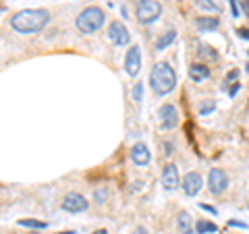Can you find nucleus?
<instances>
[{"label": "nucleus", "mask_w": 249, "mask_h": 234, "mask_svg": "<svg viewBox=\"0 0 249 234\" xmlns=\"http://www.w3.org/2000/svg\"><path fill=\"white\" fill-rule=\"evenodd\" d=\"M164 150H166L164 153H166V155H170V153H173V143L166 141V143H164Z\"/></svg>", "instance_id": "7c9ffc66"}, {"label": "nucleus", "mask_w": 249, "mask_h": 234, "mask_svg": "<svg viewBox=\"0 0 249 234\" xmlns=\"http://www.w3.org/2000/svg\"><path fill=\"white\" fill-rule=\"evenodd\" d=\"M177 40V31L175 29H168V31H164L158 40H156V50L158 52H162V50H166L170 44H173Z\"/></svg>", "instance_id": "dca6fc26"}, {"label": "nucleus", "mask_w": 249, "mask_h": 234, "mask_svg": "<svg viewBox=\"0 0 249 234\" xmlns=\"http://www.w3.org/2000/svg\"><path fill=\"white\" fill-rule=\"evenodd\" d=\"M229 4H231V13H232V17H239V4H237V0H229Z\"/></svg>", "instance_id": "393cba45"}, {"label": "nucleus", "mask_w": 249, "mask_h": 234, "mask_svg": "<svg viewBox=\"0 0 249 234\" xmlns=\"http://www.w3.org/2000/svg\"><path fill=\"white\" fill-rule=\"evenodd\" d=\"M89 207V201L83 197L81 193H69L60 203V209H65L69 214H81Z\"/></svg>", "instance_id": "423d86ee"}, {"label": "nucleus", "mask_w": 249, "mask_h": 234, "mask_svg": "<svg viewBox=\"0 0 249 234\" xmlns=\"http://www.w3.org/2000/svg\"><path fill=\"white\" fill-rule=\"evenodd\" d=\"M150 85L156 96H168L177 87V73L168 62H156L150 73Z\"/></svg>", "instance_id": "f03ea898"}, {"label": "nucleus", "mask_w": 249, "mask_h": 234, "mask_svg": "<svg viewBox=\"0 0 249 234\" xmlns=\"http://www.w3.org/2000/svg\"><path fill=\"white\" fill-rule=\"evenodd\" d=\"M162 184L166 191H173L177 186H181V176H178V166L177 164H166L162 170Z\"/></svg>", "instance_id": "9b49d317"}, {"label": "nucleus", "mask_w": 249, "mask_h": 234, "mask_svg": "<svg viewBox=\"0 0 249 234\" xmlns=\"http://www.w3.org/2000/svg\"><path fill=\"white\" fill-rule=\"evenodd\" d=\"M231 85H232V87L229 89V96H231V98H235V96H237V91L241 89V83H231Z\"/></svg>", "instance_id": "cd10ccee"}, {"label": "nucleus", "mask_w": 249, "mask_h": 234, "mask_svg": "<svg viewBox=\"0 0 249 234\" xmlns=\"http://www.w3.org/2000/svg\"><path fill=\"white\" fill-rule=\"evenodd\" d=\"M133 234H147V230L143 228V226H137V228L133 230Z\"/></svg>", "instance_id": "2f4dec72"}, {"label": "nucleus", "mask_w": 249, "mask_h": 234, "mask_svg": "<svg viewBox=\"0 0 249 234\" xmlns=\"http://www.w3.org/2000/svg\"><path fill=\"white\" fill-rule=\"evenodd\" d=\"M229 189V176L222 168H212L208 172V191L212 195H222Z\"/></svg>", "instance_id": "39448f33"}, {"label": "nucleus", "mask_w": 249, "mask_h": 234, "mask_svg": "<svg viewBox=\"0 0 249 234\" xmlns=\"http://www.w3.org/2000/svg\"><path fill=\"white\" fill-rule=\"evenodd\" d=\"M124 71L129 77H137L142 71V50H139V46H131L129 52L124 54Z\"/></svg>", "instance_id": "9d476101"}, {"label": "nucleus", "mask_w": 249, "mask_h": 234, "mask_svg": "<svg viewBox=\"0 0 249 234\" xmlns=\"http://www.w3.org/2000/svg\"><path fill=\"white\" fill-rule=\"evenodd\" d=\"M214 110H216V102L214 100H206V102H201V106H199V116H208Z\"/></svg>", "instance_id": "412c9836"}, {"label": "nucleus", "mask_w": 249, "mask_h": 234, "mask_svg": "<svg viewBox=\"0 0 249 234\" xmlns=\"http://www.w3.org/2000/svg\"><path fill=\"white\" fill-rule=\"evenodd\" d=\"M162 15V4L158 0H139L135 6V17L142 25H152Z\"/></svg>", "instance_id": "20e7f679"}, {"label": "nucleus", "mask_w": 249, "mask_h": 234, "mask_svg": "<svg viewBox=\"0 0 249 234\" xmlns=\"http://www.w3.org/2000/svg\"><path fill=\"white\" fill-rule=\"evenodd\" d=\"M196 27L197 31H201V33H208V31H216L218 27H220V19H216V17H199L196 19Z\"/></svg>", "instance_id": "2eb2a0df"}, {"label": "nucleus", "mask_w": 249, "mask_h": 234, "mask_svg": "<svg viewBox=\"0 0 249 234\" xmlns=\"http://www.w3.org/2000/svg\"><path fill=\"white\" fill-rule=\"evenodd\" d=\"M199 209H204V212H208V214H212V216H216L218 212L212 207V205H206V203H199Z\"/></svg>", "instance_id": "c85d7f7f"}, {"label": "nucleus", "mask_w": 249, "mask_h": 234, "mask_svg": "<svg viewBox=\"0 0 249 234\" xmlns=\"http://www.w3.org/2000/svg\"><path fill=\"white\" fill-rule=\"evenodd\" d=\"M199 56H201V58H208V60H218L216 50L212 48V46H206V44L199 46Z\"/></svg>", "instance_id": "aec40b11"}, {"label": "nucleus", "mask_w": 249, "mask_h": 234, "mask_svg": "<svg viewBox=\"0 0 249 234\" xmlns=\"http://www.w3.org/2000/svg\"><path fill=\"white\" fill-rule=\"evenodd\" d=\"M91 234H108V232H106V230H93Z\"/></svg>", "instance_id": "473e14b6"}, {"label": "nucleus", "mask_w": 249, "mask_h": 234, "mask_svg": "<svg viewBox=\"0 0 249 234\" xmlns=\"http://www.w3.org/2000/svg\"><path fill=\"white\" fill-rule=\"evenodd\" d=\"M189 79L196 81V83H201V81L210 79V68H208V65H199V62L191 65L189 67Z\"/></svg>", "instance_id": "4468645a"}, {"label": "nucleus", "mask_w": 249, "mask_h": 234, "mask_svg": "<svg viewBox=\"0 0 249 234\" xmlns=\"http://www.w3.org/2000/svg\"><path fill=\"white\" fill-rule=\"evenodd\" d=\"M237 33H239L241 40H249V29H247V27H239Z\"/></svg>", "instance_id": "a878e982"}, {"label": "nucleus", "mask_w": 249, "mask_h": 234, "mask_svg": "<svg viewBox=\"0 0 249 234\" xmlns=\"http://www.w3.org/2000/svg\"><path fill=\"white\" fill-rule=\"evenodd\" d=\"M196 6L206 13H220L222 11V0H196Z\"/></svg>", "instance_id": "f3484780"}, {"label": "nucleus", "mask_w": 249, "mask_h": 234, "mask_svg": "<svg viewBox=\"0 0 249 234\" xmlns=\"http://www.w3.org/2000/svg\"><path fill=\"white\" fill-rule=\"evenodd\" d=\"M229 224L232 226V228H241V230H245V228H247V224H245V222H237V220H231Z\"/></svg>", "instance_id": "c756f323"}, {"label": "nucleus", "mask_w": 249, "mask_h": 234, "mask_svg": "<svg viewBox=\"0 0 249 234\" xmlns=\"http://www.w3.org/2000/svg\"><path fill=\"white\" fill-rule=\"evenodd\" d=\"M158 122H160V129L170 131L178 124V112L173 104H162L158 108Z\"/></svg>", "instance_id": "0eeeda50"}, {"label": "nucleus", "mask_w": 249, "mask_h": 234, "mask_svg": "<svg viewBox=\"0 0 249 234\" xmlns=\"http://www.w3.org/2000/svg\"><path fill=\"white\" fill-rule=\"evenodd\" d=\"M108 40H110L114 46H127V44L131 42L129 29L124 27V23L112 21L110 25H108Z\"/></svg>", "instance_id": "6e6552de"}, {"label": "nucleus", "mask_w": 249, "mask_h": 234, "mask_svg": "<svg viewBox=\"0 0 249 234\" xmlns=\"http://www.w3.org/2000/svg\"><path fill=\"white\" fill-rule=\"evenodd\" d=\"M60 234H77V232H73V230H67V232H60Z\"/></svg>", "instance_id": "72a5a7b5"}, {"label": "nucleus", "mask_w": 249, "mask_h": 234, "mask_svg": "<svg viewBox=\"0 0 249 234\" xmlns=\"http://www.w3.org/2000/svg\"><path fill=\"white\" fill-rule=\"evenodd\" d=\"M131 160H133L135 166L139 168H145L147 164L152 162V153H150V147L145 143H135L131 147Z\"/></svg>", "instance_id": "f8f14e48"}, {"label": "nucleus", "mask_w": 249, "mask_h": 234, "mask_svg": "<svg viewBox=\"0 0 249 234\" xmlns=\"http://www.w3.org/2000/svg\"><path fill=\"white\" fill-rule=\"evenodd\" d=\"M237 4H239L241 13H243L245 17H249V0H237Z\"/></svg>", "instance_id": "b1692460"}, {"label": "nucleus", "mask_w": 249, "mask_h": 234, "mask_svg": "<svg viewBox=\"0 0 249 234\" xmlns=\"http://www.w3.org/2000/svg\"><path fill=\"white\" fill-rule=\"evenodd\" d=\"M237 75H239V71H231V73L227 75V79H224V85H222V87H227V85H229V81L237 79Z\"/></svg>", "instance_id": "bb28decb"}, {"label": "nucleus", "mask_w": 249, "mask_h": 234, "mask_svg": "<svg viewBox=\"0 0 249 234\" xmlns=\"http://www.w3.org/2000/svg\"><path fill=\"white\" fill-rule=\"evenodd\" d=\"M181 186H183V193L187 197H196V195L201 191V186H204V178H201L199 172H187L183 178H181Z\"/></svg>", "instance_id": "1a4fd4ad"}, {"label": "nucleus", "mask_w": 249, "mask_h": 234, "mask_svg": "<svg viewBox=\"0 0 249 234\" xmlns=\"http://www.w3.org/2000/svg\"><path fill=\"white\" fill-rule=\"evenodd\" d=\"M177 230H178V234H196V226H193L191 216L187 212H178V216H177Z\"/></svg>", "instance_id": "ddd939ff"}, {"label": "nucleus", "mask_w": 249, "mask_h": 234, "mask_svg": "<svg viewBox=\"0 0 249 234\" xmlns=\"http://www.w3.org/2000/svg\"><path fill=\"white\" fill-rule=\"evenodd\" d=\"M19 226H25V228H34V230H44L48 228V224L42 222V220H19Z\"/></svg>", "instance_id": "6ab92c4d"}, {"label": "nucleus", "mask_w": 249, "mask_h": 234, "mask_svg": "<svg viewBox=\"0 0 249 234\" xmlns=\"http://www.w3.org/2000/svg\"><path fill=\"white\" fill-rule=\"evenodd\" d=\"M218 226L214 222H208V220H199L196 224V234H208V232H216Z\"/></svg>", "instance_id": "a211bd4d"}, {"label": "nucleus", "mask_w": 249, "mask_h": 234, "mask_svg": "<svg viewBox=\"0 0 249 234\" xmlns=\"http://www.w3.org/2000/svg\"><path fill=\"white\" fill-rule=\"evenodd\" d=\"M108 197H110V193H108V189H98L96 193H93V201H96L98 205H104Z\"/></svg>", "instance_id": "4be33fe9"}, {"label": "nucleus", "mask_w": 249, "mask_h": 234, "mask_svg": "<svg viewBox=\"0 0 249 234\" xmlns=\"http://www.w3.org/2000/svg\"><path fill=\"white\" fill-rule=\"evenodd\" d=\"M48 23H50V13L46 9H25V11H19L13 15L11 27L17 31V33L29 35V33L42 31Z\"/></svg>", "instance_id": "f257e3e1"}, {"label": "nucleus", "mask_w": 249, "mask_h": 234, "mask_svg": "<svg viewBox=\"0 0 249 234\" xmlns=\"http://www.w3.org/2000/svg\"><path fill=\"white\" fill-rule=\"evenodd\" d=\"M143 98V83H135L133 85V100L135 102H142Z\"/></svg>", "instance_id": "5701e85b"}, {"label": "nucleus", "mask_w": 249, "mask_h": 234, "mask_svg": "<svg viewBox=\"0 0 249 234\" xmlns=\"http://www.w3.org/2000/svg\"><path fill=\"white\" fill-rule=\"evenodd\" d=\"M104 23H106V13L100 9V6H88V9H83L77 15L75 27L79 29L83 35H91L102 29Z\"/></svg>", "instance_id": "7ed1b4c3"}]
</instances>
